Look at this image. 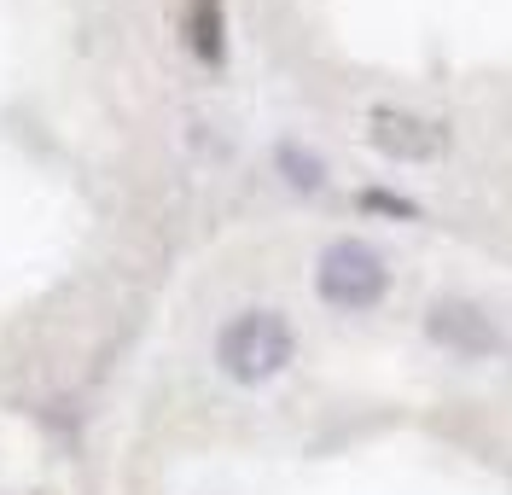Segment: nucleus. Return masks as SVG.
<instances>
[{"label": "nucleus", "instance_id": "nucleus-1", "mask_svg": "<svg viewBox=\"0 0 512 495\" xmlns=\"http://www.w3.org/2000/svg\"><path fill=\"white\" fill-rule=\"evenodd\" d=\"M297 356V332L280 309H245L216 332V367L233 385H268Z\"/></svg>", "mask_w": 512, "mask_h": 495}, {"label": "nucleus", "instance_id": "nucleus-2", "mask_svg": "<svg viewBox=\"0 0 512 495\" xmlns=\"http://www.w3.org/2000/svg\"><path fill=\"white\" fill-rule=\"evenodd\" d=\"M315 292L332 309H373L390 292V268L367 239H332L315 263Z\"/></svg>", "mask_w": 512, "mask_h": 495}, {"label": "nucleus", "instance_id": "nucleus-3", "mask_svg": "<svg viewBox=\"0 0 512 495\" xmlns=\"http://www.w3.org/2000/svg\"><path fill=\"white\" fill-rule=\"evenodd\" d=\"M367 140L379 146L384 158L396 164H431L448 152V129L425 111H408V105H373L367 111Z\"/></svg>", "mask_w": 512, "mask_h": 495}, {"label": "nucleus", "instance_id": "nucleus-4", "mask_svg": "<svg viewBox=\"0 0 512 495\" xmlns=\"http://www.w3.org/2000/svg\"><path fill=\"white\" fill-rule=\"evenodd\" d=\"M425 332L437 344H448V350H460V356H495V344H501L495 321L483 315L478 303H437L425 315Z\"/></svg>", "mask_w": 512, "mask_h": 495}, {"label": "nucleus", "instance_id": "nucleus-5", "mask_svg": "<svg viewBox=\"0 0 512 495\" xmlns=\"http://www.w3.org/2000/svg\"><path fill=\"white\" fill-rule=\"evenodd\" d=\"M187 35H192V53L204 59V65H222L227 53V24H222V0H192L187 6Z\"/></svg>", "mask_w": 512, "mask_h": 495}, {"label": "nucleus", "instance_id": "nucleus-6", "mask_svg": "<svg viewBox=\"0 0 512 495\" xmlns=\"http://www.w3.org/2000/svg\"><path fill=\"white\" fill-rule=\"evenodd\" d=\"M274 158H280V169H286V181L297 187V193H315L320 175H326V169H320V158H315V152H303V146H280Z\"/></svg>", "mask_w": 512, "mask_h": 495}, {"label": "nucleus", "instance_id": "nucleus-7", "mask_svg": "<svg viewBox=\"0 0 512 495\" xmlns=\"http://www.w3.org/2000/svg\"><path fill=\"white\" fill-rule=\"evenodd\" d=\"M361 204H367V210H390V216H414V204L396 198V193H361Z\"/></svg>", "mask_w": 512, "mask_h": 495}]
</instances>
